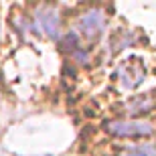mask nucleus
Here are the masks:
<instances>
[{"mask_svg": "<svg viewBox=\"0 0 156 156\" xmlns=\"http://www.w3.org/2000/svg\"><path fill=\"white\" fill-rule=\"evenodd\" d=\"M105 130L112 136L118 138H146L154 134V126L150 122H142V120H116V122H108Z\"/></svg>", "mask_w": 156, "mask_h": 156, "instance_id": "1", "label": "nucleus"}, {"mask_svg": "<svg viewBox=\"0 0 156 156\" xmlns=\"http://www.w3.org/2000/svg\"><path fill=\"white\" fill-rule=\"evenodd\" d=\"M116 75H118V81L122 83V87L134 89V87H138L140 83L144 81L146 69H144V65L140 63L138 59H128V61L120 63Z\"/></svg>", "mask_w": 156, "mask_h": 156, "instance_id": "2", "label": "nucleus"}, {"mask_svg": "<svg viewBox=\"0 0 156 156\" xmlns=\"http://www.w3.org/2000/svg\"><path fill=\"white\" fill-rule=\"evenodd\" d=\"M105 29V14L99 8H91L87 10L83 16L79 18V30L85 39L93 41L101 35V30Z\"/></svg>", "mask_w": 156, "mask_h": 156, "instance_id": "3", "label": "nucleus"}, {"mask_svg": "<svg viewBox=\"0 0 156 156\" xmlns=\"http://www.w3.org/2000/svg\"><path fill=\"white\" fill-rule=\"evenodd\" d=\"M37 27L41 33H45L49 39H61V23L59 14L53 8H41L37 10Z\"/></svg>", "mask_w": 156, "mask_h": 156, "instance_id": "4", "label": "nucleus"}, {"mask_svg": "<svg viewBox=\"0 0 156 156\" xmlns=\"http://www.w3.org/2000/svg\"><path fill=\"white\" fill-rule=\"evenodd\" d=\"M152 105H154V99L150 95H138V98H134L128 101V114H132V116H140V114H146V112L152 110Z\"/></svg>", "mask_w": 156, "mask_h": 156, "instance_id": "5", "label": "nucleus"}, {"mask_svg": "<svg viewBox=\"0 0 156 156\" xmlns=\"http://www.w3.org/2000/svg\"><path fill=\"white\" fill-rule=\"evenodd\" d=\"M120 156H156V146L152 144H134L122 150Z\"/></svg>", "mask_w": 156, "mask_h": 156, "instance_id": "6", "label": "nucleus"}, {"mask_svg": "<svg viewBox=\"0 0 156 156\" xmlns=\"http://www.w3.org/2000/svg\"><path fill=\"white\" fill-rule=\"evenodd\" d=\"M61 49L63 51H79V37L75 33H67V35L61 39Z\"/></svg>", "mask_w": 156, "mask_h": 156, "instance_id": "7", "label": "nucleus"}]
</instances>
